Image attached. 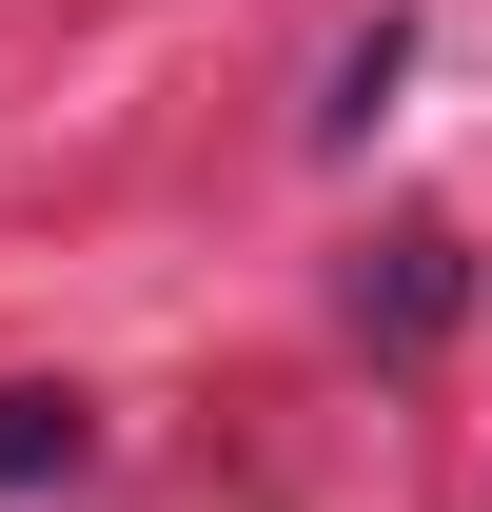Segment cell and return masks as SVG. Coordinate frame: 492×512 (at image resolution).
I'll use <instances>...</instances> for the list:
<instances>
[{"mask_svg":"<svg viewBox=\"0 0 492 512\" xmlns=\"http://www.w3.org/2000/svg\"><path fill=\"white\" fill-rule=\"evenodd\" d=\"M453 316H473V237H433V217H414V237H374V256H355V335L433 355Z\"/></svg>","mask_w":492,"mask_h":512,"instance_id":"1","label":"cell"},{"mask_svg":"<svg viewBox=\"0 0 492 512\" xmlns=\"http://www.w3.org/2000/svg\"><path fill=\"white\" fill-rule=\"evenodd\" d=\"M40 473H79V394H0V493H40Z\"/></svg>","mask_w":492,"mask_h":512,"instance_id":"2","label":"cell"}]
</instances>
